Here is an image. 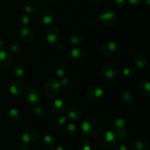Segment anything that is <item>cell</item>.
I'll return each mask as SVG.
<instances>
[{"mask_svg":"<svg viewBox=\"0 0 150 150\" xmlns=\"http://www.w3.org/2000/svg\"><path fill=\"white\" fill-rule=\"evenodd\" d=\"M105 123L100 117L97 115L89 116L82 122L81 129L87 137H96L104 130Z\"/></svg>","mask_w":150,"mask_h":150,"instance_id":"6da1fadb","label":"cell"},{"mask_svg":"<svg viewBox=\"0 0 150 150\" xmlns=\"http://www.w3.org/2000/svg\"><path fill=\"white\" fill-rule=\"evenodd\" d=\"M98 19L104 26L113 27L118 22V15L114 9L108 7L101 10Z\"/></svg>","mask_w":150,"mask_h":150,"instance_id":"7a4b0ae2","label":"cell"},{"mask_svg":"<svg viewBox=\"0 0 150 150\" xmlns=\"http://www.w3.org/2000/svg\"><path fill=\"white\" fill-rule=\"evenodd\" d=\"M117 142L116 133L111 130H106L100 134L98 139V144L102 149L109 150L116 146Z\"/></svg>","mask_w":150,"mask_h":150,"instance_id":"3957f363","label":"cell"},{"mask_svg":"<svg viewBox=\"0 0 150 150\" xmlns=\"http://www.w3.org/2000/svg\"><path fill=\"white\" fill-rule=\"evenodd\" d=\"M101 77L107 80H114L120 74V69L115 62H107L101 67L100 70Z\"/></svg>","mask_w":150,"mask_h":150,"instance_id":"277c9868","label":"cell"},{"mask_svg":"<svg viewBox=\"0 0 150 150\" xmlns=\"http://www.w3.org/2000/svg\"><path fill=\"white\" fill-rule=\"evenodd\" d=\"M62 89L59 80L57 79H51L45 82L43 92L45 96L48 98H54L57 96Z\"/></svg>","mask_w":150,"mask_h":150,"instance_id":"5b68a950","label":"cell"},{"mask_svg":"<svg viewBox=\"0 0 150 150\" xmlns=\"http://www.w3.org/2000/svg\"><path fill=\"white\" fill-rule=\"evenodd\" d=\"M105 91L100 86H93L89 87L85 92V99L89 102H95L103 97Z\"/></svg>","mask_w":150,"mask_h":150,"instance_id":"8992f818","label":"cell"},{"mask_svg":"<svg viewBox=\"0 0 150 150\" xmlns=\"http://www.w3.org/2000/svg\"><path fill=\"white\" fill-rule=\"evenodd\" d=\"M25 98L31 105H36L41 101V93L35 86H29L25 91Z\"/></svg>","mask_w":150,"mask_h":150,"instance_id":"52a82bcc","label":"cell"},{"mask_svg":"<svg viewBox=\"0 0 150 150\" xmlns=\"http://www.w3.org/2000/svg\"><path fill=\"white\" fill-rule=\"evenodd\" d=\"M65 110L67 118L70 121H77L82 115V108L77 103H71Z\"/></svg>","mask_w":150,"mask_h":150,"instance_id":"ba28073f","label":"cell"},{"mask_svg":"<svg viewBox=\"0 0 150 150\" xmlns=\"http://www.w3.org/2000/svg\"><path fill=\"white\" fill-rule=\"evenodd\" d=\"M13 64V57L7 51L0 50V71H7Z\"/></svg>","mask_w":150,"mask_h":150,"instance_id":"9c48e42d","label":"cell"},{"mask_svg":"<svg viewBox=\"0 0 150 150\" xmlns=\"http://www.w3.org/2000/svg\"><path fill=\"white\" fill-rule=\"evenodd\" d=\"M18 37L22 41L25 42H31L34 41L36 38L35 31L30 27L23 26L18 31Z\"/></svg>","mask_w":150,"mask_h":150,"instance_id":"30bf717a","label":"cell"},{"mask_svg":"<svg viewBox=\"0 0 150 150\" xmlns=\"http://www.w3.org/2000/svg\"><path fill=\"white\" fill-rule=\"evenodd\" d=\"M117 50V44L114 41H107L100 45L99 48L100 53L104 57L113 55Z\"/></svg>","mask_w":150,"mask_h":150,"instance_id":"8fae6325","label":"cell"},{"mask_svg":"<svg viewBox=\"0 0 150 150\" xmlns=\"http://www.w3.org/2000/svg\"><path fill=\"white\" fill-rule=\"evenodd\" d=\"M39 137V133L35 129H29L22 133L21 139L26 144H32L37 142Z\"/></svg>","mask_w":150,"mask_h":150,"instance_id":"7c38bea8","label":"cell"},{"mask_svg":"<svg viewBox=\"0 0 150 150\" xmlns=\"http://www.w3.org/2000/svg\"><path fill=\"white\" fill-rule=\"evenodd\" d=\"M86 52L83 48L80 47H74L67 54V57L70 60L73 62H79L83 59L86 57Z\"/></svg>","mask_w":150,"mask_h":150,"instance_id":"4fadbf2b","label":"cell"},{"mask_svg":"<svg viewBox=\"0 0 150 150\" xmlns=\"http://www.w3.org/2000/svg\"><path fill=\"white\" fill-rule=\"evenodd\" d=\"M8 89L10 94L15 96H19L24 91V85L21 81L13 79L10 81L8 84Z\"/></svg>","mask_w":150,"mask_h":150,"instance_id":"5bb4252c","label":"cell"},{"mask_svg":"<svg viewBox=\"0 0 150 150\" xmlns=\"http://www.w3.org/2000/svg\"><path fill=\"white\" fill-rule=\"evenodd\" d=\"M45 39L50 44H56L60 39V32L55 26H51L45 32Z\"/></svg>","mask_w":150,"mask_h":150,"instance_id":"9a60e30c","label":"cell"},{"mask_svg":"<svg viewBox=\"0 0 150 150\" xmlns=\"http://www.w3.org/2000/svg\"><path fill=\"white\" fill-rule=\"evenodd\" d=\"M55 18L54 11L51 8H45L41 11L40 15V19L44 25H49L54 21Z\"/></svg>","mask_w":150,"mask_h":150,"instance_id":"2e32d148","label":"cell"},{"mask_svg":"<svg viewBox=\"0 0 150 150\" xmlns=\"http://www.w3.org/2000/svg\"><path fill=\"white\" fill-rule=\"evenodd\" d=\"M133 62L136 67L140 70H144L148 66V57L144 53H138L133 57Z\"/></svg>","mask_w":150,"mask_h":150,"instance_id":"e0dca14e","label":"cell"},{"mask_svg":"<svg viewBox=\"0 0 150 150\" xmlns=\"http://www.w3.org/2000/svg\"><path fill=\"white\" fill-rule=\"evenodd\" d=\"M67 108V102L62 98H57L53 102L51 109L55 114H62Z\"/></svg>","mask_w":150,"mask_h":150,"instance_id":"ac0fdd59","label":"cell"},{"mask_svg":"<svg viewBox=\"0 0 150 150\" xmlns=\"http://www.w3.org/2000/svg\"><path fill=\"white\" fill-rule=\"evenodd\" d=\"M130 150H150L149 144L142 139H136L130 143Z\"/></svg>","mask_w":150,"mask_h":150,"instance_id":"d6986e66","label":"cell"},{"mask_svg":"<svg viewBox=\"0 0 150 150\" xmlns=\"http://www.w3.org/2000/svg\"><path fill=\"white\" fill-rule=\"evenodd\" d=\"M10 76L12 77L15 78L16 79H21L26 74V70H25L24 67L22 65L18 64H13L12 67L10 69Z\"/></svg>","mask_w":150,"mask_h":150,"instance_id":"ffe728a7","label":"cell"},{"mask_svg":"<svg viewBox=\"0 0 150 150\" xmlns=\"http://www.w3.org/2000/svg\"><path fill=\"white\" fill-rule=\"evenodd\" d=\"M120 99L123 104L126 105H131L134 103L135 95L129 90H125L120 95Z\"/></svg>","mask_w":150,"mask_h":150,"instance_id":"44dd1931","label":"cell"},{"mask_svg":"<svg viewBox=\"0 0 150 150\" xmlns=\"http://www.w3.org/2000/svg\"><path fill=\"white\" fill-rule=\"evenodd\" d=\"M23 10L26 14H34L39 10V6L35 1H27L23 4Z\"/></svg>","mask_w":150,"mask_h":150,"instance_id":"7402d4cb","label":"cell"},{"mask_svg":"<svg viewBox=\"0 0 150 150\" xmlns=\"http://www.w3.org/2000/svg\"><path fill=\"white\" fill-rule=\"evenodd\" d=\"M68 39L70 43L74 45H80L81 43L83 42L84 38H83V35L81 32H73L69 35Z\"/></svg>","mask_w":150,"mask_h":150,"instance_id":"603a6c76","label":"cell"},{"mask_svg":"<svg viewBox=\"0 0 150 150\" xmlns=\"http://www.w3.org/2000/svg\"><path fill=\"white\" fill-rule=\"evenodd\" d=\"M70 69L66 63H59L56 67V74L59 79L68 76Z\"/></svg>","mask_w":150,"mask_h":150,"instance_id":"cb8c5ba5","label":"cell"},{"mask_svg":"<svg viewBox=\"0 0 150 150\" xmlns=\"http://www.w3.org/2000/svg\"><path fill=\"white\" fill-rule=\"evenodd\" d=\"M7 117L12 122H18L22 118V114L18 108H11L7 111Z\"/></svg>","mask_w":150,"mask_h":150,"instance_id":"d4e9b609","label":"cell"},{"mask_svg":"<svg viewBox=\"0 0 150 150\" xmlns=\"http://www.w3.org/2000/svg\"><path fill=\"white\" fill-rule=\"evenodd\" d=\"M138 90L141 95L145 97H149L150 95V83L148 80L142 81L138 86Z\"/></svg>","mask_w":150,"mask_h":150,"instance_id":"484cf974","label":"cell"},{"mask_svg":"<svg viewBox=\"0 0 150 150\" xmlns=\"http://www.w3.org/2000/svg\"><path fill=\"white\" fill-rule=\"evenodd\" d=\"M126 126H127V121L125 120V119L122 118V117H117L114 120L112 123L113 129L116 132L126 128Z\"/></svg>","mask_w":150,"mask_h":150,"instance_id":"4316f807","label":"cell"},{"mask_svg":"<svg viewBox=\"0 0 150 150\" xmlns=\"http://www.w3.org/2000/svg\"><path fill=\"white\" fill-rule=\"evenodd\" d=\"M42 144L45 147L48 149H51L55 146L56 140L53 136L50 134H46L42 137Z\"/></svg>","mask_w":150,"mask_h":150,"instance_id":"83f0119b","label":"cell"},{"mask_svg":"<svg viewBox=\"0 0 150 150\" xmlns=\"http://www.w3.org/2000/svg\"><path fill=\"white\" fill-rule=\"evenodd\" d=\"M116 136H117V139H119V140L123 141V142H128L131 139V133H130V130L125 128L123 130L117 131Z\"/></svg>","mask_w":150,"mask_h":150,"instance_id":"f1b7e54d","label":"cell"},{"mask_svg":"<svg viewBox=\"0 0 150 150\" xmlns=\"http://www.w3.org/2000/svg\"><path fill=\"white\" fill-rule=\"evenodd\" d=\"M32 112L35 116L38 117H42L46 114L45 108L42 105H40L39 103L33 105L32 108Z\"/></svg>","mask_w":150,"mask_h":150,"instance_id":"f546056e","label":"cell"},{"mask_svg":"<svg viewBox=\"0 0 150 150\" xmlns=\"http://www.w3.org/2000/svg\"><path fill=\"white\" fill-rule=\"evenodd\" d=\"M77 133V127L76 125L73 122L68 123L65 127V133L67 136L73 137Z\"/></svg>","mask_w":150,"mask_h":150,"instance_id":"4dcf8cb0","label":"cell"},{"mask_svg":"<svg viewBox=\"0 0 150 150\" xmlns=\"http://www.w3.org/2000/svg\"><path fill=\"white\" fill-rule=\"evenodd\" d=\"M134 73H135V71L132 67H125V68L122 70L121 76L123 79H130L133 77Z\"/></svg>","mask_w":150,"mask_h":150,"instance_id":"1f68e13d","label":"cell"},{"mask_svg":"<svg viewBox=\"0 0 150 150\" xmlns=\"http://www.w3.org/2000/svg\"><path fill=\"white\" fill-rule=\"evenodd\" d=\"M22 44L19 40H14L10 43L9 50L12 53H18L21 50Z\"/></svg>","mask_w":150,"mask_h":150,"instance_id":"d6a6232c","label":"cell"},{"mask_svg":"<svg viewBox=\"0 0 150 150\" xmlns=\"http://www.w3.org/2000/svg\"><path fill=\"white\" fill-rule=\"evenodd\" d=\"M79 150H92V144L89 139H84L79 144Z\"/></svg>","mask_w":150,"mask_h":150,"instance_id":"836d02e7","label":"cell"},{"mask_svg":"<svg viewBox=\"0 0 150 150\" xmlns=\"http://www.w3.org/2000/svg\"><path fill=\"white\" fill-rule=\"evenodd\" d=\"M29 17L26 13H21L18 15L17 18V21L21 25H26L29 23Z\"/></svg>","mask_w":150,"mask_h":150,"instance_id":"e575fe53","label":"cell"},{"mask_svg":"<svg viewBox=\"0 0 150 150\" xmlns=\"http://www.w3.org/2000/svg\"><path fill=\"white\" fill-rule=\"evenodd\" d=\"M59 81H60V83H61L62 87L63 88L70 87V86H71L72 83H73L72 79H70V78L67 77V76H66V77H64V78H62L61 80H60Z\"/></svg>","mask_w":150,"mask_h":150,"instance_id":"d590c367","label":"cell"},{"mask_svg":"<svg viewBox=\"0 0 150 150\" xmlns=\"http://www.w3.org/2000/svg\"><path fill=\"white\" fill-rule=\"evenodd\" d=\"M67 118L64 116H59L56 119V124L58 126H64L67 123Z\"/></svg>","mask_w":150,"mask_h":150,"instance_id":"8d00e7d4","label":"cell"},{"mask_svg":"<svg viewBox=\"0 0 150 150\" xmlns=\"http://www.w3.org/2000/svg\"><path fill=\"white\" fill-rule=\"evenodd\" d=\"M90 24L93 26H96L99 24L100 23V21L98 19V18L97 17H92V18L90 19Z\"/></svg>","mask_w":150,"mask_h":150,"instance_id":"74e56055","label":"cell"},{"mask_svg":"<svg viewBox=\"0 0 150 150\" xmlns=\"http://www.w3.org/2000/svg\"><path fill=\"white\" fill-rule=\"evenodd\" d=\"M127 0H114V3L118 7H123L125 5Z\"/></svg>","mask_w":150,"mask_h":150,"instance_id":"f35d334b","label":"cell"},{"mask_svg":"<svg viewBox=\"0 0 150 150\" xmlns=\"http://www.w3.org/2000/svg\"><path fill=\"white\" fill-rule=\"evenodd\" d=\"M131 5H137V4H141L144 0H127Z\"/></svg>","mask_w":150,"mask_h":150,"instance_id":"ab89813d","label":"cell"},{"mask_svg":"<svg viewBox=\"0 0 150 150\" xmlns=\"http://www.w3.org/2000/svg\"><path fill=\"white\" fill-rule=\"evenodd\" d=\"M56 45V48L58 51H62L64 50V45L62 43H60V42H57L55 44Z\"/></svg>","mask_w":150,"mask_h":150,"instance_id":"60d3db41","label":"cell"},{"mask_svg":"<svg viewBox=\"0 0 150 150\" xmlns=\"http://www.w3.org/2000/svg\"><path fill=\"white\" fill-rule=\"evenodd\" d=\"M116 150H127V146L122 144H120L116 146Z\"/></svg>","mask_w":150,"mask_h":150,"instance_id":"b9f144b4","label":"cell"},{"mask_svg":"<svg viewBox=\"0 0 150 150\" xmlns=\"http://www.w3.org/2000/svg\"><path fill=\"white\" fill-rule=\"evenodd\" d=\"M19 150H29V146H28V144H22L21 146H20Z\"/></svg>","mask_w":150,"mask_h":150,"instance_id":"7bdbcfd3","label":"cell"},{"mask_svg":"<svg viewBox=\"0 0 150 150\" xmlns=\"http://www.w3.org/2000/svg\"><path fill=\"white\" fill-rule=\"evenodd\" d=\"M4 40H3L2 38H1V37H0V50H1V48H3V47H4Z\"/></svg>","mask_w":150,"mask_h":150,"instance_id":"ee69618b","label":"cell"},{"mask_svg":"<svg viewBox=\"0 0 150 150\" xmlns=\"http://www.w3.org/2000/svg\"><path fill=\"white\" fill-rule=\"evenodd\" d=\"M54 150H64V147H63V146H57V147H56L55 149H54Z\"/></svg>","mask_w":150,"mask_h":150,"instance_id":"f6af8a7d","label":"cell"},{"mask_svg":"<svg viewBox=\"0 0 150 150\" xmlns=\"http://www.w3.org/2000/svg\"><path fill=\"white\" fill-rule=\"evenodd\" d=\"M101 0H89V1H90L91 3H94V4H95V3H98V2H99V1H100Z\"/></svg>","mask_w":150,"mask_h":150,"instance_id":"bcb514c9","label":"cell"},{"mask_svg":"<svg viewBox=\"0 0 150 150\" xmlns=\"http://www.w3.org/2000/svg\"><path fill=\"white\" fill-rule=\"evenodd\" d=\"M48 1H50V2L54 3V2H57V1H59V0H48Z\"/></svg>","mask_w":150,"mask_h":150,"instance_id":"7dc6e473","label":"cell"},{"mask_svg":"<svg viewBox=\"0 0 150 150\" xmlns=\"http://www.w3.org/2000/svg\"><path fill=\"white\" fill-rule=\"evenodd\" d=\"M146 4H147V5H149V0H146Z\"/></svg>","mask_w":150,"mask_h":150,"instance_id":"c3c4849f","label":"cell"},{"mask_svg":"<svg viewBox=\"0 0 150 150\" xmlns=\"http://www.w3.org/2000/svg\"><path fill=\"white\" fill-rule=\"evenodd\" d=\"M32 1H40V0H32Z\"/></svg>","mask_w":150,"mask_h":150,"instance_id":"681fc988","label":"cell"},{"mask_svg":"<svg viewBox=\"0 0 150 150\" xmlns=\"http://www.w3.org/2000/svg\"><path fill=\"white\" fill-rule=\"evenodd\" d=\"M42 150H47V149H42Z\"/></svg>","mask_w":150,"mask_h":150,"instance_id":"f907efd6","label":"cell"}]
</instances>
